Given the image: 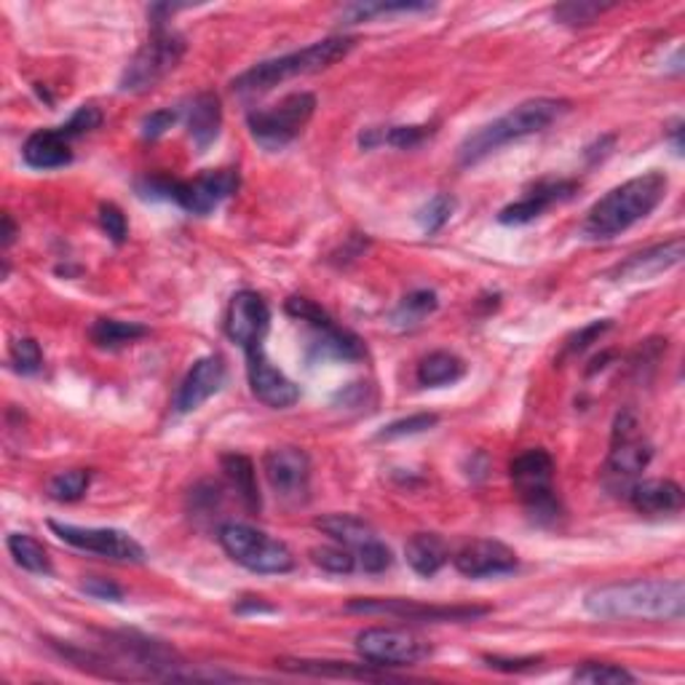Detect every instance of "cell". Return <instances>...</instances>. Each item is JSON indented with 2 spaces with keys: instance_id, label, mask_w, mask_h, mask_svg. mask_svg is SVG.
Listing matches in <instances>:
<instances>
[{
  "instance_id": "cell-12",
  "label": "cell",
  "mask_w": 685,
  "mask_h": 685,
  "mask_svg": "<svg viewBox=\"0 0 685 685\" xmlns=\"http://www.w3.org/2000/svg\"><path fill=\"white\" fill-rule=\"evenodd\" d=\"M354 613H383L402 621H475L490 613L488 606H428L402 597H359L348 602Z\"/></svg>"
},
{
  "instance_id": "cell-51",
  "label": "cell",
  "mask_w": 685,
  "mask_h": 685,
  "mask_svg": "<svg viewBox=\"0 0 685 685\" xmlns=\"http://www.w3.org/2000/svg\"><path fill=\"white\" fill-rule=\"evenodd\" d=\"M672 132V142H675V151L683 153V142H681V134H683V121H675V127L670 129Z\"/></svg>"
},
{
  "instance_id": "cell-29",
  "label": "cell",
  "mask_w": 685,
  "mask_h": 685,
  "mask_svg": "<svg viewBox=\"0 0 685 685\" xmlns=\"http://www.w3.org/2000/svg\"><path fill=\"white\" fill-rule=\"evenodd\" d=\"M466 365L464 359L450 351H434L421 359L418 365V383L426 389H437V385H450L464 378Z\"/></svg>"
},
{
  "instance_id": "cell-10",
  "label": "cell",
  "mask_w": 685,
  "mask_h": 685,
  "mask_svg": "<svg viewBox=\"0 0 685 685\" xmlns=\"http://www.w3.org/2000/svg\"><path fill=\"white\" fill-rule=\"evenodd\" d=\"M357 651L376 666H410L432 653L426 638L404 627H370L357 634Z\"/></svg>"
},
{
  "instance_id": "cell-17",
  "label": "cell",
  "mask_w": 685,
  "mask_h": 685,
  "mask_svg": "<svg viewBox=\"0 0 685 685\" xmlns=\"http://www.w3.org/2000/svg\"><path fill=\"white\" fill-rule=\"evenodd\" d=\"M453 565L466 578H488L512 573L520 565L517 552L496 539H475L464 544L453 557Z\"/></svg>"
},
{
  "instance_id": "cell-43",
  "label": "cell",
  "mask_w": 685,
  "mask_h": 685,
  "mask_svg": "<svg viewBox=\"0 0 685 685\" xmlns=\"http://www.w3.org/2000/svg\"><path fill=\"white\" fill-rule=\"evenodd\" d=\"M99 123H102L99 108H95V105H84V108H78L76 113L70 116V121L62 123L59 129L67 134V140H76V137L95 132V129H99Z\"/></svg>"
},
{
  "instance_id": "cell-50",
  "label": "cell",
  "mask_w": 685,
  "mask_h": 685,
  "mask_svg": "<svg viewBox=\"0 0 685 685\" xmlns=\"http://www.w3.org/2000/svg\"><path fill=\"white\" fill-rule=\"evenodd\" d=\"M3 247H11L17 239V226H14V217L11 215H3Z\"/></svg>"
},
{
  "instance_id": "cell-49",
  "label": "cell",
  "mask_w": 685,
  "mask_h": 685,
  "mask_svg": "<svg viewBox=\"0 0 685 685\" xmlns=\"http://www.w3.org/2000/svg\"><path fill=\"white\" fill-rule=\"evenodd\" d=\"M485 662L496 670H507V672H520V670H531L533 664H539V659H501V656H485Z\"/></svg>"
},
{
  "instance_id": "cell-19",
  "label": "cell",
  "mask_w": 685,
  "mask_h": 685,
  "mask_svg": "<svg viewBox=\"0 0 685 685\" xmlns=\"http://www.w3.org/2000/svg\"><path fill=\"white\" fill-rule=\"evenodd\" d=\"M226 376H228L226 362H222V357H217V354L196 359L188 370V376H185L183 383H180L177 394H174V410L183 415L198 410L204 402L211 400V396L222 389Z\"/></svg>"
},
{
  "instance_id": "cell-35",
  "label": "cell",
  "mask_w": 685,
  "mask_h": 685,
  "mask_svg": "<svg viewBox=\"0 0 685 685\" xmlns=\"http://www.w3.org/2000/svg\"><path fill=\"white\" fill-rule=\"evenodd\" d=\"M573 681L591 683V685H621V683H634V675L619 664L587 662L573 672Z\"/></svg>"
},
{
  "instance_id": "cell-41",
  "label": "cell",
  "mask_w": 685,
  "mask_h": 685,
  "mask_svg": "<svg viewBox=\"0 0 685 685\" xmlns=\"http://www.w3.org/2000/svg\"><path fill=\"white\" fill-rule=\"evenodd\" d=\"M286 314H290L292 319H301L305 324H311L314 329H322V327H327V324H333V316H329L322 305H316L314 301H308V297H301V295H292L290 301H286Z\"/></svg>"
},
{
  "instance_id": "cell-18",
  "label": "cell",
  "mask_w": 685,
  "mask_h": 685,
  "mask_svg": "<svg viewBox=\"0 0 685 685\" xmlns=\"http://www.w3.org/2000/svg\"><path fill=\"white\" fill-rule=\"evenodd\" d=\"M578 188H581L578 180H544L533 191H528L520 202H512L498 211V222L501 226H528V222L539 220L554 204L570 202Z\"/></svg>"
},
{
  "instance_id": "cell-1",
  "label": "cell",
  "mask_w": 685,
  "mask_h": 685,
  "mask_svg": "<svg viewBox=\"0 0 685 685\" xmlns=\"http://www.w3.org/2000/svg\"><path fill=\"white\" fill-rule=\"evenodd\" d=\"M591 616L606 621H681L685 584L681 578H634L595 587L584 597Z\"/></svg>"
},
{
  "instance_id": "cell-28",
  "label": "cell",
  "mask_w": 685,
  "mask_h": 685,
  "mask_svg": "<svg viewBox=\"0 0 685 685\" xmlns=\"http://www.w3.org/2000/svg\"><path fill=\"white\" fill-rule=\"evenodd\" d=\"M222 471H226L228 482L233 485V490L239 493L241 501L247 503V509L258 512L260 509V490H258V475H254V464L241 453H226L220 458Z\"/></svg>"
},
{
  "instance_id": "cell-6",
  "label": "cell",
  "mask_w": 685,
  "mask_h": 685,
  "mask_svg": "<svg viewBox=\"0 0 685 685\" xmlns=\"http://www.w3.org/2000/svg\"><path fill=\"white\" fill-rule=\"evenodd\" d=\"M314 110L316 97L308 95V91H297V95L284 97L273 108L252 110L247 116L249 134L265 151H282V148L290 145L308 127V121L314 118Z\"/></svg>"
},
{
  "instance_id": "cell-25",
  "label": "cell",
  "mask_w": 685,
  "mask_h": 685,
  "mask_svg": "<svg viewBox=\"0 0 685 685\" xmlns=\"http://www.w3.org/2000/svg\"><path fill=\"white\" fill-rule=\"evenodd\" d=\"M404 559L418 576L428 578L445 568V563L450 559V550H447L445 539L439 533H415L404 544Z\"/></svg>"
},
{
  "instance_id": "cell-42",
  "label": "cell",
  "mask_w": 685,
  "mask_h": 685,
  "mask_svg": "<svg viewBox=\"0 0 685 685\" xmlns=\"http://www.w3.org/2000/svg\"><path fill=\"white\" fill-rule=\"evenodd\" d=\"M610 6H602V3H587V0H581V3H563L554 9V20L563 22V24H570V28H576V24H589L595 22L597 17L602 14V11H608Z\"/></svg>"
},
{
  "instance_id": "cell-40",
  "label": "cell",
  "mask_w": 685,
  "mask_h": 685,
  "mask_svg": "<svg viewBox=\"0 0 685 685\" xmlns=\"http://www.w3.org/2000/svg\"><path fill=\"white\" fill-rule=\"evenodd\" d=\"M357 559H359V565H362L365 573H372V576H378V573H385L391 568V563H394V554H391L389 546H385L383 541L376 535V539L367 541L362 550L357 552Z\"/></svg>"
},
{
  "instance_id": "cell-11",
  "label": "cell",
  "mask_w": 685,
  "mask_h": 685,
  "mask_svg": "<svg viewBox=\"0 0 685 685\" xmlns=\"http://www.w3.org/2000/svg\"><path fill=\"white\" fill-rule=\"evenodd\" d=\"M52 533L57 535L59 541H65L67 546L80 552L97 554V557L105 559H116V563H132L140 565L145 563V550H142L140 541L134 535L116 531V528H80L70 525V522H48Z\"/></svg>"
},
{
  "instance_id": "cell-34",
  "label": "cell",
  "mask_w": 685,
  "mask_h": 685,
  "mask_svg": "<svg viewBox=\"0 0 685 685\" xmlns=\"http://www.w3.org/2000/svg\"><path fill=\"white\" fill-rule=\"evenodd\" d=\"M91 485V475L89 469H70V471H59L48 479V496L59 503H73L80 501L86 496Z\"/></svg>"
},
{
  "instance_id": "cell-45",
  "label": "cell",
  "mask_w": 685,
  "mask_h": 685,
  "mask_svg": "<svg viewBox=\"0 0 685 685\" xmlns=\"http://www.w3.org/2000/svg\"><path fill=\"white\" fill-rule=\"evenodd\" d=\"M432 127H391L383 132V142L410 151V148H418L426 137H432Z\"/></svg>"
},
{
  "instance_id": "cell-47",
  "label": "cell",
  "mask_w": 685,
  "mask_h": 685,
  "mask_svg": "<svg viewBox=\"0 0 685 685\" xmlns=\"http://www.w3.org/2000/svg\"><path fill=\"white\" fill-rule=\"evenodd\" d=\"M180 113L172 108H161V110H153L151 116L142 118V137L145 140H159V137H164L170 129L177 123Z\"/></svg>"
},
{
  "instance_id": "cell-4",
  "label": "cell",
  "mask_w": 685,
  "mask_h": 685,
  "mask_svg": "<svg viewBox=\"0 0 685 685\" xmlns=\"http://www.w3.org/2000/svg\"><path fill=\"white\" fill-rule=\"evenodd\" d=\"M357 46V39H348V35H335V39H324L311 43V46L301 48V52L284 54V57L265 59L252 65L241 76L233 78L230 89L236 95H265V91L276 89L284 80L297 78V76H311V73H319L333 67L335 62L348 57V52Z\"/></svg>"
},
{
  "instance_id": "cell-8",
  "label": "cell",
  "mask_w": 685,
  "mask_h": 685,
  "mask_svg": "<svg viewBox=\"0 0 685 685\" xmlns=\"http://www.w3.org/2000/svg\"><path fill=\"white\" fill-rule=\"evenodd\" d=\"M651 458L653 445L640 434L638 415L629 413V410L616 415L613 442H610V453L606 460L608 488L624 490L627 496L629 488H632V485L638 482V477L648 469Z\"/></svg>"
},
{
  "instance_id": "cell-21",
  "label": "cell",
  "mask_w": 685,
  "mask_h": 685,
  "mask_svg": "<svg viewBox=\"0 0 685 685\" xmlns=\"http://www.w3.org/2000/svg\"><path fill=\"white\" fill-rule=\"evenodd\" d=\"M640 514H675L683 509V488L672 479H645L634 482L627 493Z\"/></svg>"
},
{
  "instance_id": "cell-20",
  "label": "cell",
  "mask_w": 685,
  "mask_h": 685,
  "mask_svg": "<svg viewBox=\"0 0 685 685\" xmlns=\"http://www.w3.org/2000/svg\"><path fill=\"white\" fill-rule=\"evenodd\" d=\"M73 140L62 129H41V132L30 134L22 148L24 164L33 170H62L73 161Z\"/></svg>"
},
{
  "instance_id": "cell-44",
  "label": "cell",
  "mask_w": 685,
  "mask_h": 685,
  "mask_svg": "<svg viewBox=\"0 0 685 685\" xmlns=\"http://www.w3.org/2000/svg\"><path fill=\"white\" fill-rule=\"evenodd\" d=\"M99 226H102L105 233L110 236L113 244H123V241H127L129 236L127 215H123L121 207H116V204H102V207H99Z\"/></svg>"
},
{
  "instance_id": "cell-13",
  "label": "cell",
  "mask_w": 685,
  "mask_h": 685,
  "mask_svg": "<svg viewBox=\"0 0 685 685\" xmlns=\"http://www.w3.org/2000/svg\"><path fill=\"white\" fill-rule=\"evenodd\" d=\"M263 471L271 490L286 503L308 501L311 490V458L301 447H273L265 453Z\"/></svg>"
},
{
  "instance_id": "cell-3",
  "label": "cell",
  "mask_w": 685,
  "mask_h": 685,
  "mask_svg": "<svg viewBox=\"0 0 685 685\" xmlns=\"http://www.w3.org/2000/svg\"><path fill=\"white\" fill-rule=\"evenodd\" d=\"M570 110L568 99L557 97H533L520 102L517 108L509 110L507 116L496 118V121L485 123L477 132H471L464 142L458 145V161L460 166H471L477 161H482L485 155H490L498 148L509 145V142L522 140V137H531L544 132L546 127H552L554 121H559Z\"/></svg>"
},
{
  "instance_id": "cell-16",
  "label": "cell",
  "mask_w": 685,
  "mask_h": 685,
  "mask_svg": "<svg viewBox=\"0 0 685 685\" xmlns=\"http://www.w3.org/2000/svg\"><path fill=\"white\" fill-rule=\"evenodd\" d=\"M247 378H249V389H252V394L258 396L265 407L286 410L301 400V389H297V383H292L290 378H286L284 372L265 357L263 346L247 351Z\"/></svg>"
},
{
  "instance_id": "cell-14",
  "label": "cell",
  "mask_w": 685,
  "mask_h": 685,
  "mask_svg": "<svg viewBox=\"0 0 685 685\" xmlns=\"http://www.w3.org/2000/svg\"><path fill=\"white\" fill-rule=\"evenodd\" d=\"M236 191H239V170H211L193 180H177L172 202L191 215L207 217Z\"/></svg>"
},
{
  "instance_id": "cell-33",
  "label": "cell",
  "mask_w": 685,
  "mask_h": 685,
  "mask_svg": "<svg viewBox=\"0 0 685 685\" xmlns=\"http://www.w3.org/2000/svg\"><path fill=\"white\" fill-rule=\"evenodd\" d=\"M432 3H351L340 11L342 22L346 24H357L367 22L372 17H389V14H418V11H432Z\"/></svg>"
},
{
  "instance_id": "cell-30",
  "label": "cell",
  "mask_w": 685,
  "mask_h": 685,
  "mask_svg": "<svg viewBox=\"0 0 685 685\" xmlns=\"http://www.w3.org/2000/svg\"><path fill=\"white\" fill-rule=\"evenodd\" d=\"M145 335H148L145 324L121 322V319H97L89 329L91 342H95L97 348H108V351L129 346V342L145 338Z\"/></svg>"
},
{
  "instance_id": "cell-27",
  "label": "cell",
  "mask_w": 685,
  "mask_h": 685,
  "mask_svg": "<svg viewBox=\"0 0 685 685\" xmlns=\"http://www.w3.org/2000/svg\"><path fill=\"white\" fill-rule=\"evenodd\" d=\"M316 528L324 535L335 541V544H342L346 550L359 552L367 541L376 539V531H372L370 522H365L362 517H354V514H327L316 520Z\"/></svg>"
},
{
  "instance_id": "cell-26",
  "label": "cell",
  "mask_w": 685,
  "mask_h": 685,
  "mask_svg": "<svg viewBox=\"0 0 685 685\" xmlns=\"http://www.w3.org/2000/svg\"><path fill=\"white\" fill-rule=\"evenodd\" d=\"M314 354L322 359H338V362H359L367 357V348L359 335L351 329H342L338 324H327V327L314 329Z\"/></svg>"
},
{
  "instance_id": "cell-38",
  "label": "cell",
  "mask_w": 685,
  "mask_h": 685,
  "mask_svg": "<svg viewBox=\"0 0 685 685\" xmlns=\"http://www.w3.org/2000/svg\"><path fill=\"white\" fill-rule=\"evenodd\" d=\"M439 423V415L434 413H415L410 418L394 421L389 426H383V432H378V439H400V437H413V434L432 432Z\"/></svg>"
},
{
  "instance_id": "cell-2",
  "label": "cell",
  "mask_w": 685,
  "mask_h": 685,
  "mask_svg": "<svg viewBox=\"0 0 685 685\" xmlns=\"http://www.w3.org/2000/svg\"><path fill=\"white\" fill-rule=\"evenodd\" d=\"M670 180L664 172H648L640 177L627 180L624 185L613 188L600 202L591 204L584 220V236L591 241H608L621 236L624 230L645 220L659 204L664 202Z\"/></svg>"
},
{
  "instance_id": "cell-32",
  "label": "cell",
  "mask_w": 685,
  "mask_h": 685,
  "mask_svg": "<svg viewBox=\"0 0 685 685\" xmlns=\"http://www.w3.org/2000/svg\"><path fill=\"white\" fill-rule=\"evenodd\" d=\"M437 308H439L437 292L415 290V292H410V295H404L400 305H396L394 314H391V324L400 329H413L426 322Z\"/></svg>"
},
{
  "instance_id": "cell-31",
  "label": "cell",
  "mask_w": 685,
  "mask_h": 685,
  "mask_svg": "<svg viewBox=\"0 0 685 685\" xmlns=\"http://www.w3.org/2000/svg\"><path fill=\"white\" fill-rule=\"evenodd\" d=\"M6 544H9L11 557H14V563L22 570L39 573V576H52V557H48L46 546L39 539H33L28 533H11Z\"/></svg>"
},
{
  "instance_id": "cell-5",
  "label": "cell",
  "mask_w": 685,
  "mask_h": 685,
  "mask_svg": "<svg viewBox=\"0 0 685 685\" xmlns=\"http://www.w3.org/2000/svg\"><path fill=\"white\" fill-rule=\"evenodd\" d=\"M220 546L241 568L263 576H279L295 568V554L284 541L273 539L265 531L244 525V522H226L217 533Z\"/></svg>"
},
{
  "instance_id": "cell-23",
  "label": "cell",
  "mask_w": 685,
  "mask_h": 685,
  "mask_svg": "<svg viewBox=\"0 0 685 685\" xmlns=\"http://www.w3.org/2000/svg\"><path fill=\"white\" fill-rule=\"evenodd\" d=\"M222 108L215 91H202L188 108V134L198 153H204L220 137Z\"/></svg>"
},
{
  "instance_id": "cell-7",
  "label": "cell",
  "mask_w": 685,
  "mask_h": 685,
  "mask_svg": "<svg viewBox=\"0 0 685 685\" xmlns=\"http://www.w3.org/2000/svg\"><path fill=\"white\" fill-rule=\"evenodd\" d=\"M512 482L528 514L535 522H554L559 514L557 496H554V458L541 447L525 450L512 460Z\"/></svg>"
},
{
  "instance_id": "cell-46",
  "label": "cell",
  "mask_w": 685,
  "mask_h": 685,
  "mask_svg": "<svg viewBox=\"0 0 685 685\" xmlns=\"http://www.w3.org/2000/svg\"><path fill=\"white\" fill-rule=\"evenodd\" d=\"M608 329H610V319L587 324V327L578 329V333L573 335V338H568V342H565V354H568V357H576V354L587 351L591 342L600 340L602 335L608 333Z\"/></svg>"
},
{
  "instance_id": "cell-22",
  "label": "cell",
  "mask_w": 685,
  "mask_h": 685,
  "mask_svg": "<svg viewBox=\"0 0 685 685\" xmlns=\"http://www.w3.org/2000/svg\"><path fill=\"white\" fill-rule=\"evenodd\" d=\"M683 260V239L675 236L672 241L666 244H656L645 252L632 254L627 263H621L616 268V276L619 279H648V276H656V273L670 271V268L681 265Z\"/></svg>"
},
{
  "instance_id": "cell-24",
  "label": "cell",
  "mask_w": 685,
  "mask_h": 685,
  "mask_svg": "<svg viewBox=\"0 0 685 685\" xmlns=\"http://www.w3.org/2000/svg\"><path fill=\"white\" fill-rule=\"evenodd\" d=\"M279 666L297 675L314 677H351V681H391L389 672L376 664H348V662H311V659H284Z\"/></svg>"
},
{
  "instance_id": "cell-15",
  "label": "cell",
  "mask_w": 685,
  "mask_h": 685,
  "mask_svg": "<svg viewBox=\"0 0 685 685\" xmlns=\"http://www.w3.org/2000/svg\"><path fill=\"white\" fill-rule=\"evenodd\" d=\"M268 327H271V308H268L263 295L252 290H241L230 297L226 333L230 340L244 348V354L263 346Z\"/></svg>"
},
{
  "instance_id": "cell-48",
  "label": "cell",
  "mask_w": 685,
  "mask_h": 685,
  "mask_svg": "<svg viewBox=\"0 0 685 685\" xmlns=\"http://www.w3.org/2000/svg\"><path fill=\"white\" fill-rule=\"evenodd\" d=\"M80 589H84L89 597H95V600L118 602L123 597V589L118 587V584L108 581V578H86V581L80 584Z\"/></svg>"
},
{
  "instance_id": "cell-39",
  "label": "cell",
  "mask_w": 685,
  "mask_h": 685,
  "mask_svg": "<svg viewBox=\"0 0 685 685\" xmlns=\"http://www.w3.org/2000/svg\"><path fill=\"white\" fill-rule=\"evenodd\" d=\"M11 365L22 376H35L43 367V351L33 338H17L11 342Z\"/></svg>"
},
{
  "instance_id": "cell-9",
  "label": "cell",
  "mask_w": 685,
  "mask_h": 685,
  "mask_svg": "<svg viewBox=\"0 0 685 685\" xmlns=\"http://www.w3.org/2000/svg\"><path fill=\"white\" fill-rule=\"evenodd\" d=\"M185 54V41L183 35L172 33L166 28H153V35L148 39L145 46L134 54V59L129 62L127 70L121 76V91L129 95H142V91H151L153 86H159L174 67L180 65Z\"/></svg>"
},
{
  "instance_id": "cell-36",
  "label": "cell",
  "mask_w": 685,
  "mask_h": 685,
  "mask_svg": "<svg viewBox=\"0 0 685 685\" xmlns=\"http://www.w3.org/2000/svg\"><path fill=\"white\" fill-rule=\"evenodd\" d=\"M453 209H456V198L453 196H445V193H439V196L428 198L426 204H423V209L418 211V222L423 228V233H437V230H442L450 222L453 217Z\"/></svg>"
},
{
  "instance_id": "cell-37",
  "label": "cell",
  "mask_w": 685,
  "mask_h": 685,
  "mask_svg": "<svg viewBox=\"0 0 685 685\" xmlns=\"http://www.w3.org/2000/svg\"><path fill=\"white\" fill-rule=\"evenodd\" d=\"M311 559L319 565L322 570L335 573V576H348L354 568H357V554H351V550L346 546H316L311 550Z\"/></svg>"
}]
</instances>
